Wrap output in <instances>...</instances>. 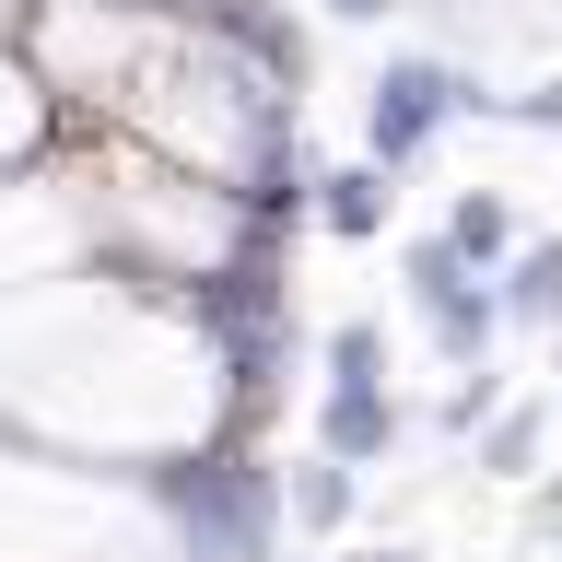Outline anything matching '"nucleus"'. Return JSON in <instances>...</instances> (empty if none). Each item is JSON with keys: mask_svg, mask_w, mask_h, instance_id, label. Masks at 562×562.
<instances>
[{"mask_svg": "<svg viewBox=\"0 0 562 562\" xmlns=\"http://www.w3.org/2000/svg\"><path fill=\"white\" fill-rule=\"evenodd\" d=\"M457 117H492V94H481L457 59H386V70H375V94H363V153L398 176V165H422V153L457 130Z\"/></svg>", "mask_w": 562, "mask_h": 562, "instance_id": "f257e3e1", "label": "nucleus"}, {"mask_svg": "<svg viewBox=\"0 0 562 562\" xmlns=\"http://www.w3.org/2000/svg\"><path fill=\"white\" fill-rule=\"evenodd\" d=\"M398 281H411V316L434 328V351H446L457 375H469V363H492V340H504V281H492V270H469L446 223L398 246Z\"/></svg>", "mask_w": 562, "mask_h": 562, "instance_id": "f03ea898", "label": "nucleus"}, {"mask_svg": "<svg viewBox=\"0 0 562 562\" xmlns=\"http://www.w3.org/2000/svg\"><path fill=\"white\" fill-rule=\"evenodd\" d=\"M165 504H176V527L200 539V562H258L270 551V527H281V481L258 469V457H200V481L176 469L165 481Z\"/></svg>", "mask_w": 562, "mask_h": 562, "instance_id": "7ed1b4c3", "label": "nucleus"}, {"mask_svg": "<svg viewBox=\"0 0 562 562\" xmlns=\"http://www.w3.org/2000/svg\"><path fill=\"white\" fill-rule=\"evenodd\" d=\"M398 434H411L398 386H328V398H316V446H328V457H351V469H375Z\"/></svg>", "mask_w": 562, "mask_h": 562, "instance_id": "20e7f679", "label": "nucleus"}, {"mask_svg": "<svg viewBox=\"0 0 562 562\" xmlns=\"http://www.w3.org/2000/svg\"><path fill=\"white\" fill-rule=\"evenodd\" d=\"M551 434H562V398H504L481 422V481H539Z\"/></svg>", "mask_w": 562, "mask_h": 562, "instance_id": "39448f33", "label": "nucleus"}, {"mask_svg": "<svg viewBox=\"0 0 562 562\" xmlns=\"http://www.w3.org/2000/svg\"><path fill=\"white\" fill-rule=\"evenodd\" d=\"M351 504H363V469L351 457H293V481H281V516L305 527V539H328V527H351Z\"/></svg>", "mask_w": 562, "mask_h": 562, "instance_id": "423d86ee", "label": "nucleus"}, {"mask_svg": "<svg viewBox=\"0 0 562 562\" xmlns=\"http://www.w3.org/2000/svg\"><path fill=\"white\" fill-rule=\"evenodd\" d=\"M446 235H457V258H469V270H492V281H504V258L527 246L504 188H457V200H446Z\"/></svg>", "mask_w": 562, "mask_h": 562, "instance_id": "0eeeda50", "label": "nucleus"}, {"mask_svg": "<svg viewBox=\"0 0 562 562\" xmlns=\"http://www.w3.org/2000/svg\"><path fill=\"white\" fill-rule=\"evenodd\" d=\"M386 200H398V188H386V165L363 153V165H328L316 223H328V235H351V246H375V235H386Z\"/></svg>", "mask_w": 562, "mask_h": 562, "instance_id": "6e6552de", "label": "nucleus"}, {"mask_svg": "<svg viewBox=\"0 0 562 562\" xmlns=\"http://www.w3.org/2000/svg\"><path fill=\"white\" fill-rule=\"evenodd\" d=\"M504 328H562V235H527L504 258Z\"/></svg>", "mask_w": 562, "mask_h": 562, "instance_id": "1a4fd4ad", "label": "nucleus"}, {"mask_svg": "<svg viewBox=\"0 0 562 562\" xmlns=\"http://www.w3.org/2000/svg\"><path fill=\"white\" fill-rule=\"evenodd\" d=\"M504 411V375H492V363H469V375L446 386V411H434V434H446V446H481V422Z\"/></svg>", "mask_w": 562, "mask_h": 562, "instance_id": "9d476101", "label": "nucleus"}, {"mask_svg": "<svg viewBox=\"0 0 562 562\" xmlns=\"http://www.w3.org/2000/svg\"><path fill=\"white\" fill-rule=\"evenodd\" d=\"M328 386H386V328L375 316H340L328 328Z\"/></svg>", "mask_w": 562, "mask_h": 562, "instance_id": "9b49d317", "label": "nucleus"}, {"mask_svg": "<svg viewBox=\"0 0 562 562\" xmlns=\"http://www.w3.org/2000/svg\"><path fill=\"white\" fill-rule=\"evenodd\" d=\"M504 130H562V82H527V94H492Z\"/></svg>", "mask_w": 562, "mask_h": 562, "instance_id": "f8f14e48", "label": "nucleus"}, {"mask_svg": "<svg viewBox=\"0 0 562 562\" xmlns=\"http://www.w3.org/2000/svg\"><path fill=\"white\" fill-rule=\"evenodd\" d=\"M316 12H328V24H386L398 0H316Z\"/></svg>", "mask_w": 562, "mask_h": 562, "instance_id": "ddd939ff", "label": "nucleus"}, {"mask_svg": "<svg viewBox=\"0 0 562 562\" xmlns=\"http://www.w3.org/2000/svg\"><path fill=\"white\" fill-rule=\"evenodd\" d=\"M527 527H539V539H551V527H562V469H551V481H539V504H527Z\"/></svg>", "mask_w": 562, "mask_h": 562, "instance_id": "4468645a", "label": "nucleus"}, {"mask_svg": "<svg viewBox=\"0 0 562 562\" xmlns=\"http://www.w3.org/2000/svg\"><path fill=\"white\" fill-rule=\"evenodd\" d=\"M551 398H562V328H551Z\"/></svg>", "mask_w": 562, "mask_h": 562, "instance_id": "2eb2a0df", "label": "nucleus"}, {"mask_svg": "<svg viewBox=\"0 0 562 562\" xmlns=\"http://www.w3.org/2000/svg\"><path fill=\"white\" fill-rule=\"evenodd\" d=\"M375 562H422V551H375Z\"/></svg>", "mask_w": 562, "mask_h": 562, "instance_id": "dca6fc26", "label": "nucleus"}]
</instances>
